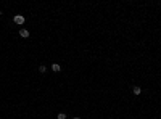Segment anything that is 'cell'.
I'll return each mask as SVG.
<instances>
[{"label": "cell", "mask_w": 161, "mask_h": 119, "mask_svg": "<svg viewBox=\"0 0 161 119\" xmlns=\"http://www.w3.org/2000/svg\"><path fill=\"white\" fill-rule=\"evenodd\" d=\"M13 19H15L16 24H24V16H23V15H16Z\"/></svg>", "instance_id": "1"}, {"label": "cell", "mask_w": 161, "mask_h": 119, "mask_svg": "<svg viewBox=\"0 0 161 119\" xmlns=\"http://www.w3.org/2000/svg\"><path fill=\"white\" fill-rule=\"evenodd\" d=\"M19 36H21V37H29V31H27V29H21V31H19Z\"/></svg>", "instance_id": "2"}, {"label": "cell", "mask_w": 161, "mask_h": 119, "mask_svg": "<svg viewBox=\"0 0 161 119\" xmlns=\"http://www.w3.org/2000/svg\"><path fill=\"white\" fill-rule=\"evenodd\" d=\"M132 93H134V95H140V93H142V89H140V87H132Z\"/></svg>", "instance_id": "3"}, {"label": "cell", "mask_w": 161, "mask_h": 119, "mask_svg": "<svg viewBox=\"0 0 161 119\" xmlns=\"http://www.w3.org/2000/svg\"><path fill=\"white\" fill-rule=\"evenodd\" d=\"M52 71H53V72H58V71H61V66L53 63V65H52Z\"/></svg>", "instance_id": "4"}, {"label": "cell", "mask_w": 161, "mask_h": 119, "mask_svg": "<svg viewBox=\"0 0 161 119\" xmlns=\"http://www.w3.org/2000/svg\"><path fill=\"white\" fill-rule=\"evenodd\" d=\"M45 71H47V68H45V66H39V72H42V74H43V72H45Z\"/></svg>", "instance_id": "5"}, {"label": "cell", "mask_w": 161, "mask_h": 119, "mask_svg": "<svg viewBox=\"0 0 161 119\" xmlns=\"http://www.w3.org/2000/svg\"><path fill=\"white\" fill-rule=\"evenodd\" d=\"M56 118H58V119H66V114H64V113H60Z\"/></svg>", "instance_id": "6"}, {"label": "cell", "mask_w": 161, "mask_h": 119, "mask_svg": "<svg viewBox=\"0 0 161 119\" xmlns=\"http://www.w3.org/2000/svg\"><path fill=\"white\" fill-rule=\"evenodd\" d=\"M73 119H80V118H73Z\"/></svg>", "instance_id": "7"}]
</instances>
